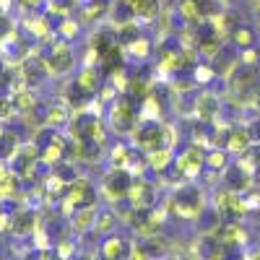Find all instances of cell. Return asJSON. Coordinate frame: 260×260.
<instances>
[{
  "label": "cell",
  "mask_w": 260,
  "mask_h": 260,
  "mask_svg": "<svg viewBox=\"0 0 260 260\" xmlns=\"http://www.w3.org/2000/svg\"><path fill=\"white\" fill-rule=\"evenodd\" d=\"M164 203L169 208L172 219H180V221H198L201 213L211 206L208 198H206V190L198 187V185H192V180L190 182H180Z\"/></svg>",
  "instance_id": "cell-1"
},
{
  "label": "cell",
  "mask_w": 260,
  "mask_h": 260,
  "mask_svg": "<svg viewBox=\"0 0 260 260\" xmlns=\"http://www.w3.org/2000/svg\"><path fill=\"white\" fill-rule=\"evenodd\" d=\"M130 143L141 151H154V148H161L167 146V125L159 122V120H148V117H141L136 122V127L130 130Z\"/></svg>",
  "instance_id": "cell-2"
},
{
  "label": "cell",
  "mask_w": 260,
  "mask_h": 260,
  "mask_svg": "<svg viewBox=\"0 0 260 260\" xmlns=\"http://www.w3.org/2000/svg\"><path fill=\"white\" fill-rule=\"evenodd\" d=\"M107 115H110V125L122 136H130V130H133L136 122L141 120V112H138L133 96H127V94L115 96V102L110 104V112Z\"/></svg>",
  "instance_id": "cell-3"
},
{
  "label": "cell",
  "mask_w": 260,
  "mask_h": 260,
  "mask_svg": "<svg viewBox=\"0 0 260 260\" xmlns=\"http://www.w3.org/2000/svg\"><path fill=\"white\" fill-rule=\"evenodd\" d=\"M62 203V213L71 216L76 208L81 206H94L96 203V190H94V182L86 177V175H78L76 180L68 182V190H65V198L60 201Z\"/></svg>",
  "instance_id": "cell-4"
},
{
  "label": "cell",
  "mask_w": 260,
  "mask_h": 260,
  "mask_svg": "<svg viewBox=\"0 0 260 260\" xmlns=\"http://www.w3.org/2000/svg\"><path fill=\"white\" fill-rule=\"evenodd\" d=\"M206 146H198V143H190L182 154L175 156V169H177V175L190 182V180H198L203 175V169H206Z\"/></svg>",
  "instance_id": "cell-5"
},
{
  "label": "cell",
  "mask_w": 260,
  "mask_h": 260,
  "mask_svg": "<svg viewBox=\"0 0 260 260\" xmlns=\"http://www.w3.org/2000/svg\"><path fill=\"white\" fill-rule=\"evenodd\" d=\"M133 175H130L127 169H117V167H110V172L104 175V180H102V195L110 203H122V201H127V190H130V185H133Z\"/></svg>",
  "instance_id": "cell-6"
},
{
  "label": "cell",
  "mask_w": 260,
  "mask_h": 260,
  "mask_svg": "<svg viewBox=\"0 0 260 260\" xmlns=\"http://www.w3.org/2000/svg\"><path fill=\"white\" fill-rule=\"evenodd\" d=\"M221 185L224 187H229L232 192H247L252 185H255V177H252V169L237 156V159H232L226 167H224V172H221Z\"/></svg>",
  "instance_id": "cell-7"
},
{
  "label": "cell",
  "mask_w": 260,
  "mask_h": 260,
  "mask_svg": "<svg viewBox=\"0 0 260 260\" xmlns=\"http://www.w3.org/2000/svg\"><path fill=\"white\" fill-rule=\"evenodd\" d=\"M127 203L133 208H138V211L154 208L156 206V182L148 180L146 175L136 177L133 185H130V190H127Z\"/></svg>",
  "instance_id": "cell-8"
},
{
  "label": "cell",
  "mask_w": 260,
  "mask_h": 260,
  "mask_svg": "<svg viewBox=\"0 0 260 260\" xmlns=\"http://www.w3.org/2000/svg\"><path fill=\"white\" fill-rule=\"evenodd\" d=\"M192 117L198 120V122H216L221 117V96L219 94H213V91H201V94H195L192 99Z\"/></svg>",
  "instance_id": "cell-9"
},
{
  "label": "cell",
  "mask_w": 260,
  "mask_h": 260,
  "mask_svg": "<svg viewBox=\"0 0 260 260\" xmlns=\"http://www.w3.org/2000/svg\"><path fill=\"white\" fill-rule=\"evenodd\" d=\"M133 245H136V240H127V237L112 232V234H107L104 240H102V245H99V255L107 257V260L130 257V255H133Z\"/></svg>",
  "instance_id": "cell-10"
},
{
  "label": "cell",
  "mask_w": 260,
  "mask_h": 260,
  "mask_svg": "<svg viewBox=\"0 0 260 260\" xmlns=\"http://www.w3.org/2000/svg\"><path fill=\"white\" fill-rule=\"evenodd\" d=\"M39 226V213L31 206H21L11 213V234L13 237H31Z\"/></svg>",
  "instance_id": "cell-11"
},
{
  "label": "cell",
  "mask_w": 260,
  "mask_h": 260,
  "mask_svg": "<svg viewBox=\"0 0 260 260\" xmlns=\"http://www.w3.org/2000/svg\"><path fill=\"white\" fill-rule=\"evenodd\" d=\"M73 107L65 102L62 96L60 99H52L50 104H47V110H45V115H47V127L50 130H60V127H68L71 125V120H73Z\"/></svg>",
  "instance_id": "cell-12"
},
{
  "label": "cell",
  "mask_w": 260,
  "mask_h": 260,
  "mask_svg": "<svg viewBox=\"0 0 260 260\" xmlns=\"http://www.w3.org/2000/svg\"><path fill=\"white\" fill-rule=\"evenodd\" d=\"M110 11H112V0H83L78 18L91 26V24H99V21L110 18Z\"/></svg>",
  "instance_id": "cell-13"
},
{
  "label": "cell",
  "mask_w": 260,
  "mask_h": 260,
  "mask_svg": "<svg viewBox=\"0 0 260 260\" xmlns=\"http://www.w3.org/2000/svg\"><path fill=\"white\" fill-rule=\"evenodd\" d=\"M96 216H99L96 203H94V206H81V208H76V211L68 216V219H71L68 224H71V229H73L76 234H89V232H94Z\"/></svg>",
  "instance_id": "cell-14"
},
{
  "label": "cell",
  "mask_w": 260,
  "mask_h": 260,
  "mask_svg": "<svg viewBox=\"0 0 260 260\" xmlns=\"http://www.w3.org/2000/svg\"><path fill=\"white\" fill-rule=\"evenodd\" d=\"M255 143V136L250 125H232V133H229V143H226V151L232 156H240Z\"/></svg>",
  "instance_id": "cell-15"
},
{
  "label": "cell",
  "mask_w": 260,
  "mask_h": 260,
  "mask_svg": "<svg viewBox=\"0 0 260 260\" xmlns=\"http://www.w3.org/2000/svg\"><path fill=\"white\" fill-rule=\"evenodd\" d=\"M146 159H148V172H156L159 177H164L167 169L175 167V148L161 146L154 151H146Z\"/></svg>",
  "instance_id": "cell-16"
},
{
  "label": "cell",
  "mask_w": 260,
  "mask_h": 260,
  "mask_svg": "<svg viewBox=\"0 0 260 260\" xmlns=\"http://www.w3.org/2000/svg\"><path fill=\"white\" fill-rule=\"evenodd\" d=\"M102 68L99 65H94V62H83L81 65V71L76 73V81L81 83V89H86L89 94H94V96H99V91H102Z\"/></svg>",
  "instance_id": "cell-17"
},
{
  "label": "cell",
  "mask_w": 260,
  "mask_h": 260,
  "mask_svg": "<svg viewBox=\"0 0 260 260\" xmlns=\"http://www.w3.org/2000/svg\"><path fill=\"white\" fill-rule=\"evenodd\" d=\"M102 148H104V143L102 141H94V138L73 141V159L86 161V164H96L102 159Z\"/></svg>",
  "instance_id": "cell-18"
},
{
  "label": "cell",
  "mask_w": 260,
  "mask_h": 260,
  "mask_svg": "<svg viewBox=\"0 0 260 260\" xmlns=\"http://www.w3.org/2000/svg\"><path fill=\"white\" fill-rule=\"evenodd\" d=\"M136 159V146L127 143V141H117L112 148H110V167H117V169H130Z\"/></svg>",
  "instance_id": "cell-19"
},
{
  "label": "cell",
  "mask_w": 260,
  "mask_h": 260,
  "mask_svg": "<svg viewBox=\"0 0 260 260\" xmlns=\"http://www.w3.org/2000/svg\"><path fill=\"white\" fill-rule=\"evenodd\" d=\"M177 16L182 18V24H190V26H201L206 21L198 0H177Z\"/></svg>",
  "instance_id": "cell-20"
},
{
  "label": "cell",
  "mask_w": 260,
  "mask_h": 260,
  "mask_svg": "<svg viewBox=\"0 0 260 260\" xmlns=\"http://www.w3.org/2000/svg\"><path fill=\"white\" fill-rule=\"evenodd\" d=\"M257 37H260V31H257V29H252V26H247V24H237V26H234V31L229 34L232 45H234V47H240V50L255 47V45H257Z\"/></svg>",
  "instance_id": "cell-21"
},
{
  "label": "cell",
  "mask_w": 260,
  "mask_h": 260,
  "mask_svg": "<svg viewBox=\"0 0 260 260\" xmlns=\"http://www.w3.org/2000/svg\"><path fill=\"white\" fill-rule=\"evenodd\" d=\"M151 50H154V42H151V37H146V34H141L138 39H133L125 47L127 57H133V60H148L151 57Z\"/></svg>",
  "instance_id": "cell-22"
},
{
  "label": "cell",
  "mask_w": 260,
  "mask_h": 260,
  "mask_svg": "<svg viewBox=\"0 0 260 260\" xmlns=\"http://www.w3.org/2000/svg\"><path fill=\"white\" fill-rule=\"evenodd\" d=\"M13 102H16V107H18L21 115H26V112H31V110H37V107H39V96H37V91H34V86H26V89L16 91V94H13Z\"/></svg>",
  "instance_id": "cell-23"
},
{
  "label": "cell",
  "mask_w": 260,
  "mask_h": 260,
  "mask_svg": "<svg viewBox=\"0 0 260 260\" xmlns=\"http://www.w3.org/2000/svg\"><path fill=\"white\" fill-rule=\"evenodd\" d=\"M117 219H120V213H117V211H99L96 224H94V234H96V237L112 234L115 226H117Z\"/></svg>",
  "instance_id": "cell-24"
},
{
  "label": "cell",
  "mask_w": 260,
  "mask_h": 260,
  "mask_svg": "<svg viewBox=\"0 0 260 260\" xmlns=\"http://www.w3.org/2000/svg\"><path fill=\"white\" fill-rule=\"evenodd\" d=\"M232 161V154L226 148H208V154H206V169L211 172H224V167Z\"/></svg>",
  "instance_id": "cell-25"
},
{
  "label": "cell",
  "mask_w": 260,
  "mask_h": 260,
  "mask_svg": "<svg viewBox=\"0 0 260 260\" xmlns=\"http://www.w3.org/2000/svg\"><path fill=\"white\" fill-rule=\"evenodd\" d=\"M81 26H83V21L81 18H73V13L71 16H62V21H60V26H57V34L62 37V39H78V34H81Z\"/></svg>",
  "instance_id": "cell-26"
},
{
  "label": "cell",
  "mask_w": 260,
  "mask_h": 260,
  "mask_svg": "<svg viewBox=\"0 0 260 260\" xmlns=\"http://www.w3.org/2000/svg\"><path fill=\"white\" fill-rule=\"evenodd\" d=\"M21 112L13 102V94H0V122H11L16 120Z\"/></svg>",
  "instance_id": "cell-27"
},
{
  "label": "cell",
  "mask_w": 260,
  "mask_h": 260,
  "mask_svg": "<svg viewBox=\"0 0 260 260\" xmlns=\"http://www.w3.org/2000/svg\"><path fill=\"white\" fill-rule=\"evenodd\" d=\"M216 76V68L213 65H208V62H195L192 65V78H195V83H211Z\"/></svg>",
  "instance_id": "cell-28"
},
{
  "label": "cell",
  "mask_w": 260,
  "mask_h": 260,
  "mask_svg": "<svg viewBox=\"0 0 260 260\" xmlns=\"http://www.w3.org/2000/svg\"><path fill=\"white\" fill-rule=\"evenodd\" d=\"M78 0H47V13L50 16H71Z\"/></svg>",
  "instance_id": "cell-29"
},
{
  "label": "cell",
  "mask_w": 260,
  "mask_h": 260,
  "mask_svg": "<svg viewBox=\"0 0 260 260\" xmlns=\"http://www.w3.org/2000/svg\"><path fill=\"white\" fill-rule=\"evenodd\" d=\"M16 3H18V8H21V11H37V8L45 6L47 0H16Z\"/></svg>",
  "instance_id": "cell-30"
},
{
  "label": "cell",
  "mask_w": 260,
  "mask_h": 260,
  "mask_svg": "<svg viewBox=\"0 0 260 260\" xmlns=\"http://www.w3.org/2000/svg\"><path fill=\"white\" fill-rule=\"evenodd\" d=\"M11 175H13V167H11V161L0 156V182H3V180H8Z\"/></svg>",
  "instance_id": "cell-31"
},
{
  "label": "cell",
  "mask_w": 260,
  "mask_h": 260,
  "mask_svg": "<svg viewBox=\"0 0 260 260\" xmlns=\"http://www.w3.org/2000/svg\"><path fill=\"white\" fill-rule=\"evenodd\" d=\"M250 130H252V136H255V141H260V117H257L255 127H250Z\"/></svg>",
  "instance_id": "cell-32"
},
{
  "label": "cell",
  "mask_w": 260,
  "mask_h": 260,
  "mask_svg": "<svg viewBox=\"0 0 260 260\" xmlns=\"http://www.w3.org/2000/svg\"><path fill=\"white\" fill-rule=\"evenodd\" d=\"M221 3H226V0H221Z\"/></svg>",
  "instance_id": "cell-33"
}]
</instances>
